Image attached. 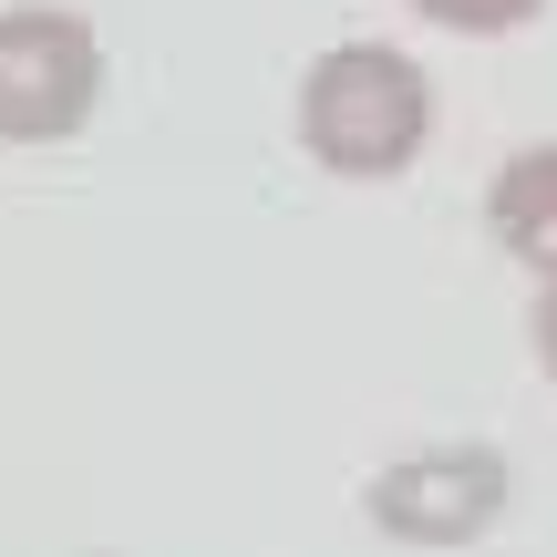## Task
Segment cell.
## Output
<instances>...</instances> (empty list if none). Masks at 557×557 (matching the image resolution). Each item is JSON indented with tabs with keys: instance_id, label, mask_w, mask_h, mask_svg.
<instances>
[{
	"instance_id": "6da1fadb",
	"label": "cell",
	"mask_w": 557,
	"mask_h": 557,
	"mask_svg": "<svg viewBox=\"0 0 557 557\" xmlns=\"http://www.w3.org/2000/svg\"><path fill=\"white\" fill-rule=\"evenodd\" d=\"M434 135V83L393 41H341L299 73V145L320 156V176H403Z\"/></svg>"
},
{
	"instance_id": "7a4b0ae2",
	"label": "cell",
	"mask_w": 557,
	"mask_h": 557,
	"mask_svg": "<svg viewBox=\"0 0 557 557\" xmlns=\"http://www.w3.org/2000/svg\"><path fill=\"white\" fill-rule=\"evenodd\" d=\"M103 103V41L62 0L0 11V145H62Z\"/></svg>"
},
{
	"instance_id": "3957f363",
	"label": "cell",
	"mask_w": 557,
	"mask_h": 557,
	"mask_svg": "<svg viewBox=\"0 0 557 557\" xmlns=\"http://www.w3.org/2000/svg\"><path fill=\"white\" fill-rule=\"evenodd\" d=\"M506 496H517V475H506L496 444H423V455L382 465L361 485V517L393 547H475L506 517Z\"/></svg>"
},
{
	"instance_id": "277c9868",
	"label": "cell",
	"mask_w": 557,
	"mask_h": 557,
	"mask_svg": "<svg viewBox=\"0 0 557 557\" xmlns=\"http://www.w3.org/2000/svg\"><path fill=\"white\" fill-rule=\"evenodd\" d=\"M485 227L506 259H527L537 278H557V145H517L485 186Z\"/></svg>"
},
{
	"instance_id": "5b68a950",
	"label": "cell",
	"mask_w": 557,
	"mask_h": 557,
	"mask_svg": "<svg viewBox=\"0 0 557 557\" xmlns=\"http://www.w3.org/2000/svg\"><path fill=\"white\" fill-rule=\"evenodd\" d=\"M434 32H465V41H496V32H527L547 0H413Z\"/></svg>"
},
{
	"instance_id": "8992f818",
	"label": "cell",
	"mask_w": 557,
	"mask_h": 557,
	"mask_svg": "<svg viewBox=\"0 0 557 557\" xmlns=\"http://www.w3.org/2000/svg\"><path fill=\"white\" fill-rule=\"evenodd\" d=\"M527 341H537V372L557 382V278H537V310H527Z\"/></svg>"
}]
</instances>
